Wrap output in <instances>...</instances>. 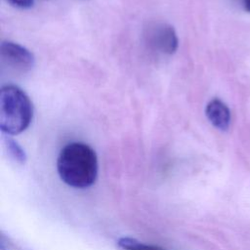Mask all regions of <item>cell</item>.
<instances>
[{
    "mask_svg": "<svg viewBox=\"0 0 250 250\" xmlns=\"http://www.w3.org/2000/svg\"><path fill=\"white\" fill-rule=\"evenodd\" d=\"M57 170L61 180L74 188H86L97 180L99 164L96 151L80 142L64 146L57 160Z\"/></svg>",
    "mask_w": 250,
    "mask_h": 250,
    "instance_id": "obj_1",
    "label": "cell"
},
{
    "mask_svg": "<svg viewBox=\"0 0 250 250\" xmlns=\"http://www.w3.org/2000/svg\"><path fill=\"white\" fill-rule=\"evenodd\" d=\"M205 113L208 120L217 129L226 131L229 127L230 112L227 104L221 100L213 99L210 101L206 105Z\"/></svg>",
    "mask_w": 250,
    "mask_h": 250,
    "instance_id": "obj_5",
    "label": "cell"
},
{
    "mask_svg": "<svg viewBox=\"0 0 250 250\" xmlns=\"http://www.w3.org/2000/svg\"><path fill=\"white\" fill-rule=\"evenodd\" d=\"M11 5L21 8V9H28L31 8L34 4V0H7Z\"/></svg>",
    "mask_w": 250,
    "mask_h": 250,
    "instance_id": "obj_8",
    "label": "cell"
},
{
    "mask_svg": "<svg viewBox=\"0 0 250 250\" xmlns=\"http://www.w3.org/2000/svg\"><path fill=\"white\" fill-rule=\"evenodd\" d=\"M6 146L7 148L11 154V156L18 162L20 163H24L25 159H26V155L24 150L22 149V147L13 139L11 138H7L6 139Z\"/></svg>",
    "mask_w": 250,
    "mask_h": 250,
    "instance_id": "obj_7",
    "label": "cell"
},
{
    "mask_svg": "<svg viewBox=\"0 0 250 250\" xmlns=\"http://www.w3.org/2000/svg\"><path fill=\"white\" fill-rule=\"evenodd\" d=\"M0 53L2 61L18 71H28L35 63L34 56L28 49L12 41H3Z\"/></svg>",
    "mask_w": 250,
    "mask_h": 250,
    "instance_id": "obj_4",
    "label": "cell"
},
{
    "mask_svg": "<svg viewBox=\"0 0 250 250\" xmlns=\"http://www.w3.org/2000/svg\"><path fill=\"white\" fill-rule=\"evenodd\" d=\"M117 244L122 250H166L159 246L146 244L131 237H122L117 241Z\"/></svg>",
    "mask_w": 250,
    "mask_h": 250,
    "instance_id": "obj_6",
    "label": "cell"
},
{
    "mask_svg": "<svg viewBox=\"0 0 250 250\" xmlns=\"http://www.w3.org/2000/svg\"><path fill=\"white\" fill-rule=\"evenodd\" d=\"M242 5H243L245 11L250 12V0H242Z\"/></svg>",
    "mask_w": 250,
    "mask_h": 250,
    "instance_id": "obj_9",
    "label": "cell"
},
{
    "mask_svg": "<svg viewBox=\"0 0 250 250\" xmlns=\"http://www.w3.org/2000/svg\"><path fill=\"white\" fill-rule=\"evenodd\" d=\"M33 106L28 96L16 85H5L0 92V128L7 135H18L31 123Z\"/></svg>",
    "mask_w": 250,
    "mask_h": 250,
    "instance_id": "obj_2",
    "label": "cell"
},
{
    "mask_svg": "<svg viewBox=\"0 0 250 250\" xmlns=\"http://www.w3.org/2000/svg\"><path fill=\"white\" fill-rule=\"evenodd\" d=\"M148 45L161 54L172 55L179 46V39L173 26L167 23H153L146 33Z\"/></svg>",
    "mask_w": 250,
    "mask_h": 250,
    "instance_id": "obj_3",
    "label": "cell"
}]
</instances>
